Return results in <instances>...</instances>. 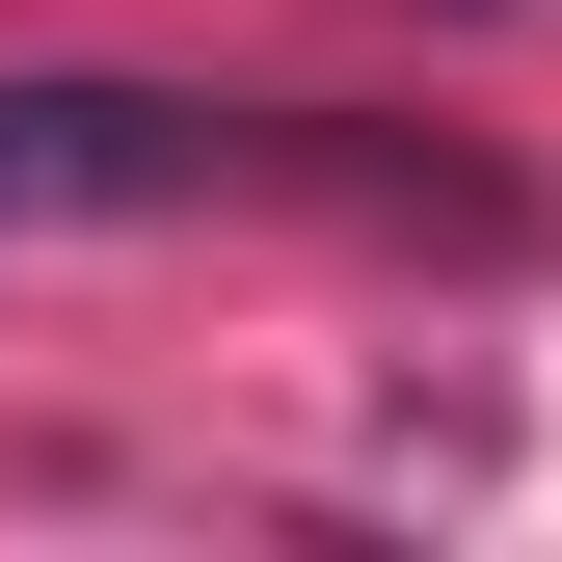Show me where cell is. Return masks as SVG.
Segmentation results:
<instances>
[{
	"mask_svg": "<svg viewBox=\"0 0 562 562\" xmlns=\"http://www.w3.org/2000/svg\"><path fill=\"white\" fill-rule=\"evenodd\" d=\"M295 108H188V81H0V241L81 215H215V188H295Z\"/></svg>",
	"mask_w": 562,
	"mask_h": 562,
	"instance_id": "1",
	"label": "cell"
}]
</instances>
